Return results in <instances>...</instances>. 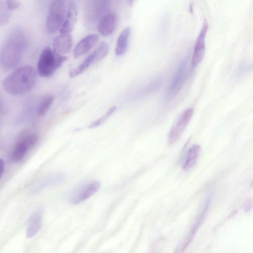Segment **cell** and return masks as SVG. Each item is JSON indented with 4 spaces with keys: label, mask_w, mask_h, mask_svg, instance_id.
I'll use <instances>...</instances> for the list:
<instances>
[{
    "label": "cell",
    "mask_w": 253,
    "mask_h": 253,
    "mask_svg": "<svg viewBox=\"0 0 253 253\" xmlns=\"http://www.w3.org/2000/svg\"><path fill=\"white\" fill-rule=\"evenodd\" d=\"M194 113V109L189 108L185 110L176 123L171 128L168 137V143L172 145L180 137L190 121Z\"/></svg>",
    "instance_id": "6"
},
{
    "label": "cell",
    "mask_w": 253,
    "mask_h": 253,
    "mask_svg": "<svg viewBox=\"0 0 253 253\" xmlns=\"http://www.w3.org/2000/svg\"><path fill=\"white\" fill-rule=\"evenodd\" d=\"M26 46L24 32L19 28L10 32L0 51V63L4 69L10 70L20 62Z\"/></svg>",
    "instance_id": "1"
},
{
    "label": "cell",
    "mask_w": 253,
    "mask_h": 253,
    "mask_svg": "<svg viewBox=\"0 0 253 253\" xmlns=\"http://www.w3.org/2000/svg\"><path fill=\"white\" fill-rule=\"evenodd\" d=\"M67 59V56L56 54L49 47H46L42 50L40 56L37 64V72L42 77H50Z\"/></svg>",
    "instance_id": "3"
},
{
    "label": "cell",
    "mask_w": 253,
    "mask_h": 253,
    "mask_svg": "<svg viewBox=\"0 0 253 253\" xmlns=\"http://www.w3.org/2000/svg\"><path fill=\"white\" fill-rule=\"evenodd\" d=\"M38 141V136L36 133L30 131L25 132L19 138L12 150V160L15 163L20 162Z\"/></svg>",
    "instance_id": "5"
},
{
    "label": "cell",
    "mask_w": 253,
    "mask_h": 253,
    "mask_svg": "<svg viewBox=\"0 0 253 253\" xmlns=\"http://www.w3.org/2000/svg\"><path fill=\"white\" fill-rule=\"evenodd\" d=\"M116 109L115 106L111 107L102 117L89 124L88 128H93L104 124L114 114Z\"/></svg>",
    "instance_id": "22"
},
{
    "label": "cell",
    "mask_w": 253,
    "mask_h": 253,
    "mask_svg": "<svg viewBox=\"0 0 253 253\" xmlns=\"http://www.w3.org/2000/svg\"><path fill=\"white\" fill-rule=\"evenodd\" d=\"M65 175L62 173L54 174L43 180L38 187V190L44 189L51 185L59 183L64 181Z\"/></svg>",
    "instance_id": "17"
},
{
    "label": "cell",
    "mask_w": 253,
    "mask_h": 253,
    "mask_svg": "<svg viewBox=\"0 0 253 253\" xmlns=\"http://www.w3.org/2000/svg\"><path fill=\"white\" fill-rule=\"evenodd\" d=\"M53 100L54 96L52 95H47L42 99L38 108V113L40 116H43L46 113Z\"/></svg>",
    "instance_id": "21"
},
{
    "label": "cell",
    "mask_w": 253,
    "mask_h": 253,
    "mask_svg": "<svg viewBox=\"0 0 253 253\" xmlns=\"http://www.w3.org/2000/svg\"><path fill=\"white\" fill-rule=\"evenodd\" d=\"M94 62L93 55L91 53L77 68L71 70L69 72V77L74 78L83 73Z\"/></svg>",
    "instance_id": "18"
},
{
    "label": "cell",
    "mask_w": 253,
    "mask_h": 253,
    "mask_svg": "<svg viewBox=\"0 0 253 253\" xmlns=\"http://www.w3.org/2000/svg\"><path fill=\"white\" fill-rule=\"evenodd\" d=\"M72 46V37L69 34H61L54 38L52 51L57 55H63L69 52Z\"/></svg>",
    "instance_id": "10"
},
{
    "label": "cell",
    "mask_w": 253,
    "mask_h": 253,
    "mask_svg": "<svg viewBox=\"0 0 253 253\" xmlns=\"http://www.w3.org/2000/svg\"><path fill=\"white\" fill-rule=\"evenodd\" d=\"M131 34L129 27L125 28L120 33L116 42L115 53L117 56H122L126 52Z\"/></svg>",
    "instance_id": "14"
},
{
    "label": "cell",
    "mask_w": 253,
    "mask_h": 253,
    "mask_svg": "<svg viewBox=\"0 0 253 253\" xmlns=\"http://www.w3.org/2000/svg\"><path fill=\"white\" fill-rule=\"evenodd\" d=\"M186 61H183L177 69L169 88L168 95L172 96L179 91L181 88L186 77Z\"/></svg>",
    "instance_id": "11"
},
{
    "label": "cell",
    "mask_w": 253,
    "mask_h": 253,
    "mask_svg": "<svg viewBox=\"0 0 253 253\" xmlns=\"http://www.w3.org/2000/svg\"><path fill=\"white\" fill-rule=\"evenodd\" d=\"M11 11L7 7L5 0H0V26L5 25L9 21Z\"/></svg>",
    "instance_id": "20"
},
{
    "label": "cell",
    "mask_w": 253,
    "mask_h": 253,
    "mask_svg": "<svg viewBox=\"0 0 253 253\" xmlns=\"http://www.w3.org/2000/svg\"><path fill=\"white\" fill-rule=\"evenodd\" d=\"M64 0H53L49 7L45 21V31L52 35L60 29L65 15Z\"/></svg>",
    "instance_id": "4"
},
{
    "label": "cell",
    "mask_w": 253,
    "mask_h": 253,
    "mask_svg": "<svg viewBox=\"0 0 253 253\" xmlns=\"http://www.w3.org/2000/svg\"><path fill=\"white\" fill-rule=\"evenodd\" d=\"M4 168V163L2 159H0V178H1Z\"/></svg>",
    "instance_id": "24"
},
{
    "label": "cell",
    "mask_w": 253,
    "mask_h": 253,
    "mask_svg": "<svg viewBox=\"0 0 253 253\" xmlns=\"http://www.w3.org/2000/svg\"><path fill=\"white\" fill-rule=\"evenodd\" d=\"M200 152L201 147L198 145H194L189 149L183 166L184 171H188L194 166Z\"/></svg>",
    "instance_id": "16"
},
{
    "label": "cell",
    "mask_w": 253,
    "mask_h": 253,
    "mask_svg": "<svg viewBox=\"0 0 253 253\" xmlns=\"http://www.w3.org/2000/svg\"><path fill=\"white\" fill-rule=\"evenodd\" d=\"M37 73L30 66L17 68L2 81L4 90L9 94L19 96L31 91L36 86Z\"/></svg>",
    "instance_id": "2"
},
{
    "label": "cell",
    "mask_w": 253,
    "mask_h": 253,
    "mask_svg": "<svg viewBox=\"0 0 253 253\" xmlns=\"http://www.w3.org/2000/svg\"><path fill=\"white\" fill-rule=\"evenodd\" d=\"M6 4L9 10L12 11L19 8L20 0H5Z\"/></svg>",
    "instance_id": "23"
},
{
    "label": "cell",
    "mask_w": 253,
    "mask_h": 253,
    "mask_svg": "<svg viewBox=\"0 0 253 253\" xmlns=\"http://www.w3.org/2000/svg\"><path fill=\"white\" fill-rule=\"evenodd\" d=\"M100 183L93 180L81 186L71 194L70 202L74 205L84 201L95 194L100 189Z\"/></svg>",
    "instance_id": "7"
},
{
    "label": "cell",
    "mask_w": 253,
    "mask_h": 253,
    "mask_svg": "<svg viewBox=\"0 0 253 253\" xmlns=\"http://www.w3.org/2000/svg\"><path fill=\"white\" fill-rule=\"evenodd\" d=\"M118 23L117 15L114 13H109L104 16L100 20L97 30L103 37L111 35L115 31Z\"/></svg>",
    "instance_id": "12"
},
{
    "label": "cell",
    "mask_w": 253,
    "mask_h": 253,
    "mask_svg": "<svg viewBox=\"0 0 253 253\" xmlns=\"http://www.w3.org/2000/svg\"><path fill=\"white\" fill-rule=\"evenodd\" d=\"M78 18V9L76 4L69 3L66 18L59 29L61 34L70 33L74 29Z\"/></svg>",
    "instance_id": "13"
},
{
    "label": "cell",
    "mask_w": 253,
    "mask_h": 253,
    "mask_svg": "<svg viewBox=\"0 0 253 253\" xmlns=\"http://www.w3.org/2000/svg\"><path fill=\"white\" fill-rule=\"evenodd\" d=\"M99 37L97 34H92L82 39L76 45L73 51L75 58L87 53L97 43Z\"/></svg>",
    "instance_id": "9"
},
{
    "label": "cell",
    "mask_w": 253,
    "mask_h": 253,
    "mask_svg": "<svg viewBox=\"0 0 253 253\" xmlns=\"http://www.w3.org/2000/svg\"><path fill=\"white\" fill-rule=\"evenodd\" d=\"M127 1L128 4L130 6H131L132 5H133V4L135 2V0H127Z\"/></svg>",
    "instance_id": "25"
},
{
    "label": "cell",
    "mask_w": 253,
    "mask_h": 253,
    "mask_svg": "<svg viewBox=\"0 0 253 253\" xmlns=\"http://www.w3.org/2000/svg\"><path fill=\"white\" fill-rule=\"evenodd\" d=\"M109 51L108 44L104 42H101L97 47L92 52L94 62H98L104 59Z\"/></svg>",
    "instance_id": "19"
},
{
    "label": "cell",
    "mask_w": 253,
    "mask_h": 253,
    "mask_svg": "<svg viewBox=\"0 0 253 253\" xmlns=\"http://www.w3.org/2000/svg\"><path fill=\"white\" fill-rule=\"evenodd\" d=\"M42 224V212L36 211L30 219L29 224L27 230V237L32 238L39 231Z\"/></svg>",
    "instance_id": "15"
},
{
    "label": "cell",
    "mask_w": 253,
    "mask_h": 253,
    "mask_svg": "<svg viewBox=\"0 0 253 253\" xmlns=\"http://www.w3.org/2000/svg\"><path fill=\"white\" fill-rule=\"evenodd\" d=\"M208 28V23L207 20L205 19L195 43L191 61V65L193 67L197 66L202 62L204 58L206 49L205 38Z\"/></svg>",
    "instance_id": "8"
}]
</instances>
